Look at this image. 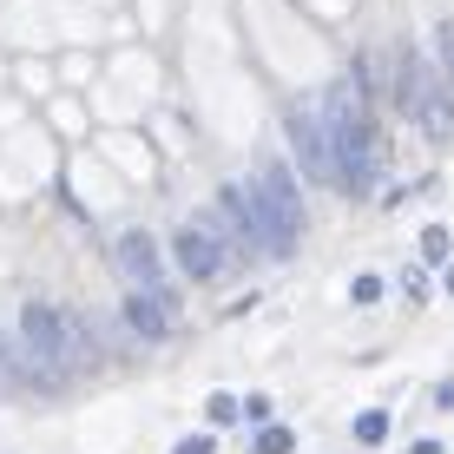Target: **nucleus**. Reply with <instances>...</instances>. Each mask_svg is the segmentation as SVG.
Wrapping results in <instances>:
<instances>
[{"label": "nucleus", "mask_w": 454, "mask_h": 454, "mask_svg": "<svg viewBox=\"0 0 454 454\" xmlns=\"http://www.w3.org/2000/svg\"><path fill=\"white\" fill-rule=\"evenodd\" d=\"M238 415H244V402H238V395H211V421H217V428H231Z\"/></svg>", "instance_id": "2eb2a0df"}, {"label": "nucleus", "mask_w": 454, "mask_h": 454, "mask_svg": "<svg viewBox=\"0 0 454 454\" xmlns=\"http://www.w3.org/2000/svg\"><path fill=\"white\" fill-rule=\"evenodd\" d=\"M20 356H27V369H34L40 382H59V375L99 363V356H92L86 323L67 317V309H46V303L20 309Z\"/></svg>", "instance_id": "f03ea898"}, {"label": "nucleus", "mask_w": 454, "mask_h": 454, "mask_svg": "<svg viewBox=\"0 0 454 454\" xmlns=\"http://www.w3.org/2000/svg\"><path fill=\"white\" fill-rule=\"evenodd\" d=\"M323 132H330V159H336V184L342 192H375V171H382V125H375L369 99L356 86H330L323 99Z\"/></svg>", "instance_id": "f257e3e1"}, {"label": "nucleus", "mask_w": 454, "mask_h": 454, "mask_svg": "<svg viewBox=\"0 0 454 454\" xmlns=\"http://www.w3.org/2000/svg\"><path fill=\"white\" fill-rule=\"evenodd\" d=\"M250 198H257V250L270 263H284L296 238H303V192H296V165L263 159L257 178H250Z\"/></svg>", "instance_id": "7ed1b4c3"}, {"label": "nucleus", "mask_w": 454, "mask_h": 454, "mask_svg": "<svg viewBox=\"0 0 454 454\" xmlns=\"http://www.w3.org/2000/svg\"><path fill=\"white\" fill-rule=\"evenodd\" d=\"M119 270L132 277L138 290H165V263H159V244L145 231H125L119 238Z\"/></svg>", "instance_id": "6e6552de"}, {"label": "nucleus", "mask_w": 454, "mask_h": 454, "mask_svg": "<svg viewBox=\"0 0 454 454\" xmlns=\"http://www.w3.org/2000/svg\"><path fill=\"white\" fill-rule=\"evenodd\" d=\"M119 317H125V330H132L138 342H165L178 303H171V290H132V296L119 303Z\"/></svg>", "instance_id": "0eeeda50"}, {"label": "nucleus", "mask_w": 454, "mask_h": 454, "mask_svg": "<svg viewBox=\"0 0 454 454\" xmlns=\"http://www.w3.org/2000/svg\"><path fill=\"white\" fill-rule=\"evenodd\" d=\"M434 67H442V80L454 86V20L434 27Z\"/></svg>", "instance_id": "f8f14e48"}, {"label": "nucleus", "mask_w": 454, "mask_h": 454, "mask_svg": "<svg viewBox=\"0 0 454 454\" xmlns=\"http://www.w3.org/2000/svg\"><path fill=\"white\" fill-rule=\"evenodd\" d=\"M296 448V434L284 428V421H263V428H257V454H290Z\"/></svg>", "instance_id": "9b49d317"}, {"label": "nucleus", "mask_w": 454, "mask_h": 454, "mask_svg": "<svg viewBox=\"0 0 454 454\" xmlns=\"http://www.w3.org/2000/svg\"><path fill=\"white\" fill-rule=\"evenodd\" d=\"M284 138H290V159L309 184H336V159H330V132H323V113L309 106H284Z\"/></svg>", "instance_id": "20e7f679"}, {"label": "nucleus", "mask_w": 454, "mask_h": 454, "mask_svg": "<svg viewBox=\"0 0 454 454\" xmlns=\"http://www.w3.org/2000/svg\"><path fill=\"white\" fill-rule=\"evenodd\" d=\"M448 250H454L448 224H428V231H421V257H428V263H448Z\"/></svg>", "instance_id": "ddd939ff"}, {"label": "nucleus", "mask_w": 454, "mask_h": 454, "mask_svg": "<svg viewBox=\"0 0 454 454\" xmlns=\"http://www.w3.org/2000/svg\"><path fill=\"white\" fill-rule=\"evenodd\" d=\"M409 119L434 138V145H448V138H454V86L442 80V67H421V86H415Z\"/></svg>", "instance_id": "423d86ee"}, {"label": "nucleus", "mask_w": 454, "mask_h": 454, "mask_svg": "<svg viewBox=\"0 0 454 454\" xmlns=\"http://www.w3.org/2000/svg\"><path fill=\"white\" fill-rule=\"evenodd\" d=\"M388 428H395V421H388V409H363V415H356V442H363V448H382Z\"/></svg>", "instance_id": "9d476101"}, {"label": "nucleus", "mask_w": 454, "mask_h": 454, "mask_svg": "<svg viewBox=\"0 0 454 454\" xmlns=\"http://www.w3.org/2000/svg\"><path fill=\"white\" fill-rule=\"evenodd\" d=\"M434 402H442V409H454V382H442V388H434Z\"/></svg>", "instance_id": "a211bd4d"}, {"label": "nucleus", "mask_w": 454, "mask_h": 454, "mask_svg": "<svg viewBox=\"0 0 454 454\" xmlns=\"http://www.w3.org/2000/svg\"><path fill=\"white\" fill-rule=\"evenodd\" d=\"M349 296H356V303H382V277H375V270H363V277L349 284Z\"/></svg>", "instance_id": "4468645a"}, {"label": "nucleus", "mask_w": 454, "mask_h": 454, "mask_svg": "<svg viewBox=\"0 0 454 454\" xmlns=\"http://www.w3.org/2000/svg\"><path fill=\"white\" fill-rule=\"evenodd\" d=\"M409 454H448V448H442V442H434V434H421V442H415Z\"/></svg>", "instance_id": "f3484780"}, {"label": "nucleus", "mask_w": 454, "mask_h": 454, "mask_svg": "<svg viewBox=\"0 0 454 454\" xmlns=\"http://www.w3.org/2000/svg\"><path fill=\"white\" fill-rule=\"evenodd\" d=\"M171 263H178L184 277H198V284H205V277H217V270L231 263V244H224V231H217L211 211L171 231Z\"/></svg>", "instance_id": "39448f33"}, {"label": "nucleus", "mask_w": 454, "mask_h": 454, "mask_svg": "<svg viewBox=\"0 0 454 454\" xmlns=\"http://www.w3.org/2000/svg\"><path fill=\"white\" fill-rule=\"evenodd\" d=\"M217 211H224V224H231V238H238L244 257H263L257 250V198H250V184H224V192H217Z\"/></svg>", "instance_id": "1a4fd4ad"}, {"label": "nucleus", "mask_w": 454, "mask_h": 454, "mask_svg": "<svg viewBox=\"0 0 454 454\" xmlns=\"http://www.w3.org/2000/svg\"><path fill=\"white\" fill-rule=\"evenodd\" d=\"M178 454H211V434H184V442H178Z\"/></svg>", "instance_id": "dca6fc26"}]
</instances>
